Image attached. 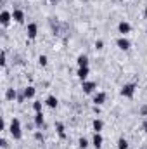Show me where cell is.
Segmentation results:
<instances>
[{"label": "cell", "mask_w": 147, "mask_h": 149, "mask_svg": "<svg viewBox=\"0 0 147 149\" xmlns=\"http://www.w3.org/2000/svg\"><path fill=\"white\" fill-rule=\"evenodd\" d=\"M9 132H10V135H12L14 141H19V139L23 137V128H21L19 118H12V120H10V123H9Z\"/></svg>", "instance_id": "cell-1"}, {"label": "cell", "mask_w": 147, "mask_h": 149, "mask_svg": "<svg viewBox=\"0 0 147 149\" xmlns=\"http://www.w3.org/2000/svg\"><path fill=\"white\" fill-rule=\"evenodd\" d=\"M135 90H137V85H135V83H125V85L121 87L119 94H121L123 97H126V99H132V97L135 95Z\"/></svg>", "instance_id": "cell-2"}, {"label": "cell", "mask_w": 147, "mask_h": 149, "mask_svg": "<svg viewBox=\"0 0 147 149\" xmlns=\"http://www.w3.org/2000/svg\"><path fill=\"white\" fill-rule=\"evenodd\" d=\"M95 88H97V83H95V81H90V80L81 81V90H83L85 94H94Z\"/></svg>", "instance_id": "cell-3"}, {"label": "cell", "mask_w": 147, "mask_h": 149, "mask_svg": "<svg viewBox=\"0 0 147 149\" xmlns=\"http://www.w3.org/2000/svg\"><path fill=\"white\" fill-rule=\"evenodd\" d=\"M116 45H118V49H119V50H130L132 42H130L126 37H119L118 40H116Z\"/></svg>", "instance_id": "cell-4"}, {"label": "cell", "mask_w": 147, "mask_h": 149, "mask_svg": "<svg viewBox=\"0 0 147 149\" xmlns=\"http://www.w3.org/2000/svg\"><path fill=\"white\" fill-rule=\"evenodd\" d=\"M118 31L121 33V37H126V35L132 31V24H130L128 21H119V24H118Z\"/></svg>", "instance_id": "cell-5"}, {"label": "cell", "mask_w": 147, "mask_h": 149, "mask_svg": "<svg viewBox=\"0 0 147 149\" xmlns=\"http://www.w3.org/2000/svg\"><path fill=\"white\" fill-rule=\"evenodd\" d=\"M26 33H28V38L30 40H35L38 35V24L37 23H30L28 26H26Z\"/></svg>", "instance_id": "cell-6"}, {"label": "cell", "mask_w": 147, "mask_h": 149, "mask_svg": "<svg viewBox=\"0 0 147 149\" xmlns=\"http://www.w3.org/2000/svg\"><path fill=\"white\" fill-rule=\"evenodd\" d=\"M106 99H107V94L106 92H95L94 94V104L95 106H102L106 102Z\"/></svg>", "instance_id": "cell-7"}, {"label": "cell", "mask_w": 147, "mask_h": 149, "mask_svg": "<svg viewBox=\"0 0 147 149\" xmlns=\"http://www.w3.org/2000/svg\"><path fill=\"white\" fill-rule=\"evenodd\" d=\"M102 144H104V137H102L99 132H95V134H94V139H92V146L95 149H101Z\"/></svg>", "instance_id": "cell-8"}, {"label": "cell", "mask_w": 147, "mask_h": 149, "mask_svg": "<svg viewBox=\"0 0 147 149\" xmlns=\"http://www.w3.org/2000/svg\"><path fill=\"white\" fill-rule=\"evenodd\" d=\"M10 19H12V12H9V10H2L0 12V23H2V26H7L10 23Z\"/></svg>", "instance_id": "cell-9"}, {"label": "cell", "mask_w": 147, "mask_h": 149, "mask_svg": "<svg viewBox=\"0 0 147 149\" xmlns=\"http://www.w3.org/2000/svg\"><path fill=\"white\" fill-rule=\"evenodd\" d=\"M12 19H14L16 23H24V10L14 9V10H12Z\"/></svg>", "instance_id": "cell-10"}, {"label": "cell", "mask_w": 147, "mask_h": 149, "mask_svg": "<svg viewBox=\"0 0 147 149\" xmlns=\"http://www.w3.org/2000/svg\"><path fill=\"white\" fill-rule=\"evenodd\" d=\"M88 74H90V68H88V66H85V68H78V71H76V76H78L81 81H85V80L88 78Z\"/></svg>", "instance_id": "cell-11"}, {"label": "cell", "mask_w": 147, "mask_h": 149, "mask_svg": "<svg viewBox=\"0 0 147 149\" xmlns=\"http://www.w3.org/2000/svg\"><path fill=\"white\" fill-rule=\"evenodd\" d=\"M23 92H24V97H26V99H33L35 94H37V88H35L33 85H28V87L23 88Z\"/></svg>", "instance_id": "cell-12"}, {"label": "cell", "mask_w": 147, "mask_h": 149, "mask_svg": "<svg viewBox=\"0 0 147 149\" xmlns=\"http://www.w3.org/2000/svg\"><path fill=\"white\" fill-rule=\"evenodd\" d=\"M35 127H38V128L45 127V118H43V111L35 113Z\"/></svg>", "instance_id": "cell-13"}, {"label": "cell", "mask_w": 147, "mask_h": 149, "mask_svg": "<svg viewBox=\"0 0 147 149\" xmlns=\"http://www.w3.org/2000/svg\"><path fill=\"white\" fill-rule=\"evenodd\" d=\"M76 63H78V68L88 66V56H87V54H80V56L76 57Z\"/></svg>", "instance_id": "cell-14"}, {"label": "cell", "mask_w": 147, "mask_h": 149, "mask_svg": "<svg viewBox=\"0 0 147 149\" xmlns=\"http://www.w3.org/2000/svg\"><path fill=\"white\" fill-rule=\"evenodd\" d=\"M5 99H7V101H17V90L12 88V87L7 88V90H5Z\"/></svg>", "instance_id": "cell-15"}, {"label": "cell", "mask_w": 147, "mask_h": 149, "mask_svg": "<svg viewBox=\"0 0 147 149\" xmlns=\"http://www.w3.org/2000/svg\"><path fill=\"white\" fill-rule=\"evenodd\" d=\"M45 104H47L49 108L55 109V108H57V104H59V101H57V97H55V95H49V97L45 99Z\"/></svg>", "instance_id": "cell-16"}, {"label": "cell", "mask_w": 147, "mask_h": 149, "mask_svg": "<svg viewBox=\"0 0 147 149\" xmlns=\"http://www.w3.org/2000/svg\"><path fill=\"white\" fill-rule=\"evenodd\" d=\"M92 127H94V132H102V128H104V121L101 120V118H95L94 121H92Z\"/></svg>", "instance_id": "cell-17"}, {"label": "cell", "mask_w": 147, "mask_h": 149, "mask_svg": "<svg viewBox=\"0 0 147 149\" xmlns=\"http://www.w3.org/2000/svg\"><path fill=\"white\" fill-rule=\"evenodd\" d=\"M55 130H57V135H59L61 139H66V130H64V125H62L61 121L55 123Z\"/></svg>", "instance_id": "cell-18"}, {"label": "cell", "mask_w": 147, "mask_h": 149, "mask_svg": "<svg viewBox=\"0 0 147 149\" xmlns=\"http://www.w3.org/2000/svg\"><path fill=\"white\" fill-rule=\"evenodd\" d=\"M118 149H128V141L125 137H119L118 139Z\"/></svg>", "instance_id": "cell-19"}, {"label": "cell", "mask_w": 147, "mask_h": 149, "mask_svg": "<svg viewBox=\"0 0 147 149\" xmlns=\"http://www.w3.org/2000/svg\"><path fill=\"white\" fill-rule=\"evenodd\" d=\"M78 146L81 149H87L88 146H90V142H88V139H85V137H80L78 139Z\"/></svg>", "instance_id": "cell-20"}, {"label": "cell", "mask_w": 147, "mask_h": 149, "mask_svg": "<svg viewBox=\"0 0 147 149\" xmlns=\"http://www.w3.org/2000/svg\"><path fill=\"white\" fill-rule=\"evenodd\" d=\"M38 64H40V66H43V68H45V66H47V64H49V57H47V56H45V54H42V56H38Z\"/></svg>", "instance_id": "cell-21"}, {"label": "cell", "mask_w": 147, "mask_h": 149, "mask_svg": "<svg viewBox=\"0 0 147 149\" xmlns=\"http://www.w3.org/2000/svg\"><path fill=\"white\" fill-rule=\"evenodd\" d=\"M42 106H43V102H42V101H35V102H33V109H35V113L42 111Z\"/></svg>", "instance_id": "cell-22"}, {"label": "cell", "mask_w": 147, "mask_h": 149, "mask_svg": "<svg viewBox=\"0 0 147 149\" xmlns=\"http://www.w3.org/2000/svg\"><path fill=\"white\" fill-rule=\"evenodd\" d=\"M5 64H7V54H5V52H2V56H0V66H2V68H5Z\"/></svg>", "instance_id": "cell-23"}, {"label": "cell", "mask_w": 147, "mask_h": 149, "mask_svg": "<svg viewBox=\"0 0 147 149\" xmlns=\"http://www.w3.org/2000/svg\"><path fill=\"white\" fill-rule=\"evenodd\" d=\"M95 49H97V50H102V49H104V42H102V40H97V42H95Z\"/></svg>", "instance_id": "cell-24"}, {"label": "cell", "mask_w": 147, "mask_h": 149, "mask_svg": "<svg viewBox=\"0 0 147 149\" xmlns=\"http://www.w3.org/2000/svg\"><path fill=\"white\" fill-rule=\"evenodd\" d=\"M24 99H26L24 97V92H17V102L21 104V102H24Z\"/></svg>", "instance_id": "cell-25"}, {"label": "cell", "mask_w": 147, "mask_h": 149, "mask_svg": "<svg viewBox=\"0 0 147 149\" xmlns=\"http://www.w3.org/2000/svg\"><path fill=\"white\" fill-rule=\"evenodd\" d=\"M35 139H37L38 142H43V134L42 132H35Z\"/></svg>", "instance_id": "cell-26"}, {"label": "cell", "mask_w": 147, "mask_h": 149, "mask_svg": "<svg viewBox=\"0 0 147 149\" xmlns=\"http://www.w3.org/2000/svg\"><path fill=\"white\" fill-rule=\"evenodd\" d=\"M139 113H140V116H146V118H147V104H144V106L140 108V111H139Z\"/></svg>", "instance_id": "cell-27"}, {"label": "cell", "mask_w": 147, "mask_h": 149, "mask_svg": "<svg viewBox=\"0 0 147 149\" xmlns=\"http://www.w3.org/2000/svg\"><path fill=\"white\" fill-rule=\"evenodd\" d=\"M0 146H2L3 149H7V148H9V144H7V141H5V139H2V141H0Z\"/></svg>", "instance_id": "cell-28"}, {"label": "cell", "mask_w": 147, "mask_h": 149, "mask_svg": "<svg viewBox=\"0 0 147 149\" xmlns=\"http://www.w3.org/2000/svg\"><path fill=\"white\" fill-rule=\"evenodd\" d=\"M144 17H146V19H147V5H146V7H144Z\"/></svg>", "instance_id": "cell-29"}, {"label": "cell", "mask_w": 147, "mask_h": 149, "mask_svg": "<svg viewBox=\"0 0 147 149\" xmlns=\"http://www.w3.org/2000/svg\"><path fill=\"white\" fill-rule=\"evenodd\" d=\"M144 130H146V132H147V120H146V121H144Z\"/></svg>", "instance_id": "cell-30"}, {"label": "cell", "mask_w": 147, "mask_h": 149, "mask_svg": "<svg viewBox=\"0 0 147 149\" xmlns=\"http://www.w3.org/2000/svg\"><path fill=\"white\" fill-rule=\"evenodd\" d=\"M146 35H147V26H146Z\"/></svg>", "instance_id": "cell-31"}, {"label": "cell", "mask_w": 147, "mask_h": 149, "mask_svg": "<svg viewBox=\"0 0 147 149\" xmlns=\"http://www.w3.org/2000/svg\"><path fill=\"white\" fill-rule=\"evenodd\" d=\"M50 2H55V0H50Z\"/></svg>", "instance_id": "cell-32"}, {"label": "cell", "mask_w": 147, "mask_h": 149, "mask_svg": "<svg viewBox=\"0 0 147 149\" xmlns=\"http://www.w3.org/2000/svg\"><path fill=\"white\" fill-rule=\"evenodd\" d=\"M119 2H123V0H119Z\"/></svg>", "instance_id": "cell-33"}]
</instances>
